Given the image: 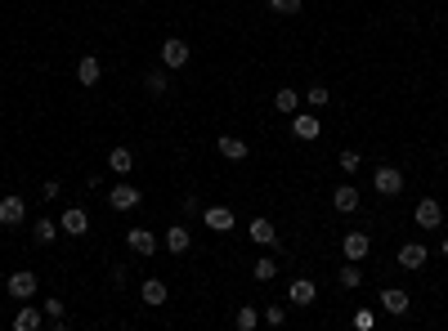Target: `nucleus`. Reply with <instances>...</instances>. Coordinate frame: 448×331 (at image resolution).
I'll return each instance as SVG.
<instances>
[{
    "label": "nucleus",
    "instance_id": "obj_18",
    "mask_svg": "<svg viewBox=\"0 0 448 331\" xmlns=\"http://www.w3.org/2000/svg\"><path fill=\"white\" fill-rule=\"evenodd\" d=\"M188 242H193V238H188V224H170V229H166V251L170 255H184Z\"/></svg>",
    "mask_w": 448,
    "mask_h": 331
},
{
    "label": "nucleus",
    "instance_id": "obj_29",
    "mask_svg": "<svg viewBox=\"0 0 448 331\" xmlns=\"http://www.w3.org/2000/svg\"><path fill=\"white\" fill-rule=\"evenodd\" d=\"M305 99H310L314 108H323V103H332V90H328V85H310V90H305Z\"/></svg>",
    "mask_w": 448,
    "mask_h": 331
},
{
    "label": "nucleus",
    "instance_id": "obj_36",
    "mask_svg": "<svg viewBox=\"0 0 448 331\" xmlns=\"http://www.w3.org/2000/svg\"><path fill=\"white\" fill-rule=\"evenodd\" d=\"M440 255H448V233H444V238H440Z\"/></svg>",
    "mask_w": 448,
    "mask_h": 331
},
{
    "label": "nucleus",
    "instance_id": "obj_11",
    "mask_svg": "<svg viewBox=\"0 0 448 331\" xmlns=\"http://www.w3.org/2000/svg\"><path fill=\"white\" fill-rule=\"evenodd\" d=\"M332 206H337L341 215H355V211H359V188H355V184L332 188Z\"/></svg>",
    "mask_w": 448,
    "mask_h": 331
},
{
    "label": "nucleus",
    "instance_id": "obj_28",
    "mask_svg": "<svg viewBox=\"0 0 448 331\" xmlns=\"http://www.w3.org/2000/svg\"><path fill=\"white\" fill-rule=\"evenodd\" d=\"M144 90H148V94H166V90H170L166 72H148V77H144Z\"/></svg>",
    "mask_w": 448,
    "mask_h": 331
},
{
    "label": "nucleus",
    "instance_id": "obj_1",
    "mask_svg": "<svg viewBox=\"0 0 448 331\" xmlns=\"http://www.w3.org/2000/svg\"><path fill=\"white\" fill-rule=\"evenodd\" d=\"M373 193H381V197H399V193H404V170H395V166H377V175H373Z\"/></svg>",
    "mask_w": 448,
    "mask_h": 331
},
{
    "label": "nucleus",
    "instance_id": "obj_20",
    "mask_svg": "<svg viewBox=\"0 0 448 331\" xmlns=\"http://www.w3.org/2000/svg\"><path fill=\"white\" fill-rule=\"evenodd\" d=\"M139 296H144V305H152V309L166 305V282H161V278H148L144 287H139Z\"/></svg>",
    "mask_w": 448,
    "mask_h": 331
},
{
    "label": "nucleus",
    "instance_id": "obj_22",
    "mask_svg": "<svg viewBox=\"0 0 448 331\" xmlns=\"http://www.w3.org/2000/svg\"><path fill=\"white\" fill-rule=\"evenodd\" d=\"M251 278H256V282H274V278H278V260H269V255H260V260L251 264Z\"/></svg>",
    "mask_w": 448,
    "mask_h": 331
},
{
    "label": "nucleus",
    "instance_id": "obj_17",
    "mask_svg": "<svg viewBox=\"0 0 448 331\" xmlns=\"http://www.w3.org/2000/svg\"><path fill=\"white\" fill-rule=\"evenodd\" d=\"M99 77H103V63L94 59V54H85V59L76 63V81L81 85H99Z\"/></svg>",
    "mask_w": 448,
    "mask_h": 331
},
{
    "label": "nucleus",
    "instance_id": "obj_34",
    "mask_svg": "<svg viewBox=\"0 0 448 331\" xmlns=\"http://www.w3.org/2000/svg\"><path fill=\"white\" fill-rule=\"evenodd\" d=\"M108 282H112V287H126V264H112V269H108Z\"/></svg>",
    "mask_w": 448,
    "mask_h": 331
},
{
    "label": "nucleus",
    "instance_id": "obj_21",
    "mask_svg": "<svg viewBox=\"0 0 448 331\" xmlns=\"http://www.w3.org/2000/svg\"><path fill=\"white\" fill-rule=\"evenodd\" d=\"M59 233H63V229H59L54 220H36V224H32V238H36V247H50V242L59 238Z\"/></svg>",
    "mask_w": 448,
    "mask_h": 331
},
{
    "label": "nucleus",
    "instance_id": "obj_23",
    "mask_svg": "<svg viewBox=\"0 0 448 331\" xmlns=\"http://www.w3.org/2000/svg\"><path fill=\"white\" fill-rule=\"evenodd\" d=\"M108 166L117 170V175H130V166H135V153H130V148H112V153H108Z\"/></svg>",
    "mask_w": 448,
    "mask_h": 331
},
{
    "label": "nucleus",
    "instance_id": "obj_32",
    "mask_svg": "<svg viewBox=\"0 0 448 331\" xmlns=\"http://www.w3.org/2000/svg\"><path fill=\"white\" fill-rule=\"evenodd\" d=\"M355 327L359 331H373L377 327V314H373V309H359V314H355Z\"/></svg>",
    "mask_w": 448,
    "mask_h": 331
},
{
    "label": "nucleus",
    "instance_id": "obj_4",
    "mask_svg": "<svg viewBox=\"0 0 448 331\" xmlns=\"http://www.w3.org/2000/svg\"><path fill=\"white\" fill-rule=\"evenodd\" d=\"M247 238H251L256 247H278V229H274L265 215H256V220L247 224Z\"/></svg>",
    "mask_w": 448,
    "mask_h": 331
},
{
    "label": "nucleus",
    "instance_id": "obj_10",
    "mask_svg": "<svg viewBox=\"0 0 448 331\" xmlns=\"http://www.w3.org/2000/svg\"><path fill=\"white\" fill-rule=\"evenodd\" d=\"M314 296H319V287H314L310 278H292V287H287V300L296 309H305V305H314Z\"/></svg>",
    "mask_w": 448,
    "mask_h": 331
},
{
    "label": "nucleus",
    "instance_id": "obj_24",
    "mask_svg": "<svg viewBox=\"0 0 448 331\" xmlns=\"http://www.w3.org/2000/svg\"><path fill=\"white\" fill-rule=\"evenodd\" d=\"M233 327H238V331H256V327H260V314H256L251 305H242V309L233 314Z\"/></svg>",
    "mask_w": 448,
    "mask_h": 331
},
{
    "label": "nucleus",
    "instance_id": "obj_15",
    "mask_svg": "<svg viewBox=\"0 0 448 331\" xmlns=\"http://www.w3.org/2000/svg\"><path fill=\"white\" fill-rule=\"evenodd\" d=\"M126 247L135 255H152V251H157V238H152V229H130L126 233Z\"/></svg>",
    "mask_w": 448,
    "mask_h": 331
},
{
    "label": "nucleus",
    "instance_id": "obj_9",
    "mask_svg": "<svg viewBox=\"0 0 448 331\" xmlns=\"http://www.w3.org/2000/svg\"><path fill=\"white\" fill-rule=\"evenodd\" d=\"M368 251H373V238H368V233H346V242H341V255H346V260H368Z\"/></svg>",
    "mask_w": 448,
    "mask_h": 331
},
{
    "label": "nucleus",
    "instance_id": "obj_37",
    "mask_svg": "<svg viewBox=\"0 0 448 331\" xmlns=\"http://www.w3.org/2000/svg\"><path fill=\"white\" fill-rule=\"evenodd\" d=\"M0 282H5V269H0Z\"/></svg>",
    "mask_w": 448,
    "mask_h": 331
},
{
    "label": "nucleus",
    "instance_id": "obj_31",
    "mask_svg": "<svg viewBox=\"0 0 448 331\" xmlns=\"http://www.w3.org/2000/svg\"><path fill=\"white\" fill-rule=\"evenodd\" d=\"M337 162H341V170H346V175H355V170L364 166V157H359V153H341Z\"/></svg>",
    "mask_w": 448,
    "mask_h": 331
},
{
    "label": "nucleus",
    "instance_id": "obj_25",
    "mask_svg": "<svg viewBox=\"0 0 448 331\" xmlns=\"http://www.w3.org/2000/svg\"><path fill=\"white\" fill-rule=\"evenodd\" d=\"M359 282H364V269H359V260H350V264H341V287L346 291H355Z\"/></svg>",
    "mask_w": 448,
    "mask_h": 331
},
{
    "label": "nucleus",
    "instance_id": "obj_13",
    "mask_svg": "<svg viewBox=\"0 0 448 331\" xmlns=\"http://www.w3.org/2000/svg\"><path fill=\"white\" fill-rule=\"evenodd\" d=\"M319 117H314V112H296V121H292V135L296 139H305V144H314V139H319Z\"/></svg>",
    "mask_w": 448,
    "mask_h": 331
},
{
    "label": "nucleus",
    "instance_id": "obj_27",
    "mask_svg": "<svg viewBox=\"0 0 448 331\" xmlns=\"http://www.w3.org/2000/svg\"><path fill=\"white\" fill-rule=\"evenodd\" d=\"M36 327H41V314H36V309H18L14 331H36Z\"/></svg>",
    "mask_w": 448,
    "mask_h": 331
},
{
    "label": "nucleus",
    "instance_id": "obj_7",
    "mask_svg": "<svg viewBox=\"0 0 448 331\" xmlns=\"http://www.w3.org/2000/svg\"><path fill=\"white\" fill-rule=\"evenodd\" d=\"M59 229L68 233V238H85L90 233V215L81 211V206H72V211H63V220H59Z\"/></svg>",
    "mask_w": 448,
    "mask_h": 331
},
{
    "label": "nucleus",
    "instance_id": "obj_2",
    "mask_svg": "<svg viewBox=\"0 0 448 331\" xmlns=\"http://www.w3.org/2000/svg\"><path fill=\"white\" fill-rule=\"evenodd\" d=\"M413 220H417V229H440L444 224V206L435 202V197H422L417 211H413Z\"/></svg>",
    "mask_w": 448,
    "mask_h": 331
},
{
    "label": "nucleus",
    "instance_id": "obj_8",
    "mask_svg": "<svg viewBox=\"0 0 448 331\" xmlns=\"http://www.w3.org/2000/svg\"><path fill=\"white\" fill-rule=\"evenodd\" d=\"M161 63H166V68H188V45L179 41V36L161 41Z\"/></svg>",
    "mask_w": 448,
    "mask_h": 331
},
{
    "label": "nucleus",
    "instance_id": "obj_33",
    "mask_svg": "<svg viewBox=\"0 0 448 331\" xmlns=\"http://www.w3.org/2000/svg\"><path fill=\"white\" fill-rule=\"evenodd\" d=\"M283 318H287V309H283V305H269V309H265V323H269V327H283Z\"/></svg>",
    "mask_w": 448,
    "mask_h": 331
},
{
    "label": "nucleus",
    "instance_id": "obj_6",
    "mask_svg": "<svg viewBox=\"0 0 448 331\" xmlns=\"http://www.w3.org/2000/svg\"><path fill=\"white\" fill-rule=\"evenodd\" d=\"M108 206H112V211H135V206H139V188L135 184H112Z\"/></svg>",
    "mask_w": 448,
    "mask_h": 331
},
{
    "label": "nucleus",
    "instance_id": "obj_14",
    "mask_svg": "<svg viewBox=\"0 0 448 331\" xmlns=\"http://www.w3.org/2000/svg\"><path fill=\"white\" fill-rule=\"evenodd\" d=\"M202 220H206V229H215V233H229V229H233V211H229V206H206Z\"/></svg>",
    "mask_w": 448,
    "mask_h": 331
},
{
    "label": "nucleus",
    "instance_id": "obj_30",
    "mask_svg": "<svg viewBox=\"0 0 448 331\" xmlns=\"http://www.w3.org/2000/svg\"><path fill=\"white\" fill-rule=\"evenodd\" d=\"M301 5H305V0H269L274 14H301Z\"/></svg>",
    "mask_w": 448,
    "mask_h": 331
},
{
    "label": "nucleus",
    "instance_id": "obj_12",
    "mask_svg": "<svg viewBox=\"0 0 448 331\" xmlns=\"http://www.w3.org/2000/svg\"><path fill=\"white\" fill-rule=\"evenodd\" d=\"M408 300H413V296H408V291H399V287L381 291V309H386L390 318H404L408 314Z\"/></svg>",
    "mask_w": 448,
    "mask_h": 331
},
{
    "label": "nucleus",
    "instance_id": "obj_35",
    "mask_svg": "<svg viewBox=\"0 0 448 331\" xmlns=\"http://www.w3.org/2000/svg\"><path fill=\"white\" fill-rule=\"evenodd\" d=\"M63 193V184H59V179H45V188H41V197H45V202H50V197H59Z\"/></svg>",
    "mask_w": 448,
    "mask_h": 331
},
{
    "label": "nucleus",
    "instance_id": "obj_3",
    "mask_svg": "<svg viewBox=\"0 0 448 331\" xmlns=\"http://www.w3.org/2000/svg\"><path fill=\"white\" fill-rule=\"evenodd\" d=\"M27 220V202L18 193H9V197H0V224L5 229H18V224Z\"/></svg>",
    "mask_w": 448,
    "mask_h": 331
},
{
    "label": "nucleus",
    "instance_id": "obj_26",
    "mask_svg": "<svg viewBox=\"0 0 448 331\" xmlns=\"http://www.w3.org/2000/svg\"><path fill=\"white\" fill-rule=\"evenodd\" d=\"M296 103H301V94L292 90V85H283V90L274 94V108H278V112H296Z\"/></svg>",
    "mask_w": 448,
    "mask_h": 331
},
{
    "label": "nucleus",
    "instance_id": "obj_5",
    "mask_svg": "<svg viewBox=\"0 0 448 331\" xmlns=\"http://www.w3.org/2000/svg\"><path fill=\"white\" fill-rule=\"evenodd\" d=\"M9 296H14V300H32V296H36V273H32V269L9 273Z\"/></svg>",
    "mask_w": 448,
    "mask_h": 331
},
{
    "label": "nucleus",
    "instance_id": "obj_16",
    "mask_svg": "<svg viewBox=\"0 0 448 331\" xmlns=\"http://www.w3.org/2000/svg\"><path fill=\"white\" fill-rule=\"evenodd\" d=\"M426 255H431V251H426L422 242H404V247H399V255H395V260L404 264V269H422V264H426Z\"/></svg>",
    "mask_w": 448,
    "mask_h": 331
},
{
    "label": "nucleus",
    "instance_id": "obj_19",
    "mask_svg": "<svg viewBox=\"0 0 448 331\" xmlns=\"http://www.w3.org/2000/svg\"><path fill=\"white\" fill-rule=\"evenodd\" d=\"M215 148H220L224 162H247V144L238 135H220V144H215Z\"/></svg>",
    "mask_w": 448,
    "mask_h": 331
}]
</instances>
